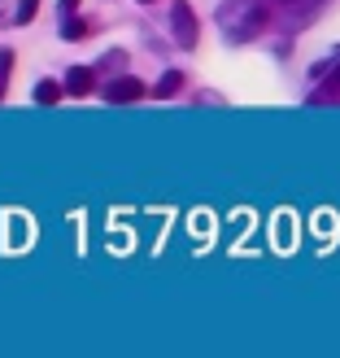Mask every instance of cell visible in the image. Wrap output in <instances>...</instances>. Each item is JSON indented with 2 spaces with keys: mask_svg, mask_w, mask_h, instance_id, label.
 <instances>
[{
  "mask_svg": "<svg viewBox=\"0 0 340 358\" xmlns=\"http://www.w3.org/2000/svg\"><path fill=\"white\" fill-rule=\"evenodd\" d=\"M145 96V83H140L135 75H118L114 83H105V101H114V105H122V101H140Z\"/></svg>",
  "mask_w": 340,
  "mask_h": 358,
  "instance_id": "cell-3",
  "label": "cell"
},
{
  "mask_svg": "<svg viewBox=\"0 0 340 358\" xmlns=\"http://www.w3.org/2000/svg\"><path fill=\"white\" fill-rule=\"evenodd\" d=\"M145 5H149V0H145Z\"/></svg>",
  "mask_w": 340,
  "mask_h": 358,
  "instance_id": "cell-12",
  "label": "cell"
},
{
  "mask_svg": "<svg viewBox=\"0 0 340 358\" xmlns=\"http://www.w3.org/2000/svg\"><path fill=\"white\" fill-rule=\"evenodd\" d=\"M66 92H70V96H87V92H92V70H87V66H75V70L66 75Z\"/></svg>",
  "mask_w": 340,
  "mask_h": 358,
  "instance_id": "cell-4",
  "label": "cell"
},
{
  "mask_svg": "<svg viewBox=\"0 0 340 358\" xmlns=\"http://www.w3.org/2000/svg\"><path fill=\"white\" fill-rule=\"evenodd\" d=\"M75 5H79V0H61V9H66V13H75Z\"/></svg>",
  "mask_w": 340,
  "mask_h": 358,
  "instance_id": "cell-10",
  "label": "cell"
},
{
  "mask_svg": "<svg viewBox=\"0 0 340 358\" xmlns=\"http://www.w3.org/2000/svg\"><path fill=\"white\" fill-rule=\"evenodd\" d=\"M9 66H13V52H0V96L9 87Z\"/></svg>",
  "mask_w": 340,
  "mask_h": 358,
  "instance_id": "cell-8",
  "label": "cell"
},
{
  "mask_svg": "<svg viewBox=\"0 0 340 358\" xmlns=\"http://www.w3.org/2000/svg\"><path fill=\"white\" fill-rule=\"evenodd\" d=\"M170 31H175V44L179 48H192L196 44V13L188 0H175V9H170Z\"/></svg>",
  "mask_w": 340,
  "mask_h": 358,
  "instance_id": "cell-2",
  "label": "cell"
},
{
  "mask_svg": "<svg viewBox=\"0 0 340 358\" xmlns=\"http://www.w3.org/2000/svg\"><path fill=\"white\" fill-rule=\"evenodd\" d=\"M35 101H40V105H57L61 101V83L40 79V83H35Z\"/></svg>",
  "mask_w": 340,
  "mask_h": 358,
  "instance_id": "cell-5",
  "label": "cell"
},
{
  "mask_svg": "<svg viewBox=\"0 0 340 358\" xmlns=\"http://www.w3.org/2000/svg\"><path fill=\"white\" fill-rule=\"evenodd\" d=\"M35 13H40V0H17V13H13V17H17V22L27 27V22H31Z\"/></svg>",
  "mask_w": 340,
  "mask_h": 358,
  "instance_id": "cell-7",
  "label": "cell"
},
{
  "mask_svg": "<svg viewBox=\"0 0 340 358\" xmlns=\"http://www.w3.org/2000/svg\"><path fill=\"white\" fill-rule=\"evenodd\" d=\"M179 87H184V75H179V70H166L162 83H157V96H175Z\"/></svg>",
  "mask_w": 340,
  "mask_h": 358,
  "instance_id": "cell-6",
  "label": "cell"
},
{
  "mask_svg": "<svg viewBox=\"0 0 340 358\" xmlns=\"http://www.w3.org/2000/svg\"><path fill=\"white\" fill-rule=\"evenodd\" d=\"M214 17H219V31H223L227 44H249V40H258L262 27L271 22V13H266L262 0H223Z\"/></svg>",
  "mask_w": 340,
  "mask_h": 358,
  "instance_id": "cell-1",
  "label": "cell"
},
{
  "mask_svg": "<svg viewBox=\"0 0 340 358\" xmlns=\"http://www.w3.org/2000/svg\"><path fill=\"white\" fill-rule=\"evenodd\" d=\"M288 5H310V0H288Z\"/></svg>",
  "mask_w": 340,
  "mask_h": 358,
  "instance_id": "cell-11",
  "label": "cell"
},
{
  "mask_svg": "<svg viewBox=\"0 0 340 358\" xmlns=\"http://www.w3.org/2000/svg\"><path fill=\"white\" fill-rule=\"evenodd\" d=\"M83 35H87L83 22H66V40H83Z\"/></svg>",
  "mask_w": 340,
  "mask_h": 358,
  "instance_id": "cell-9",
  "label": "cell"
}]
</instances>
